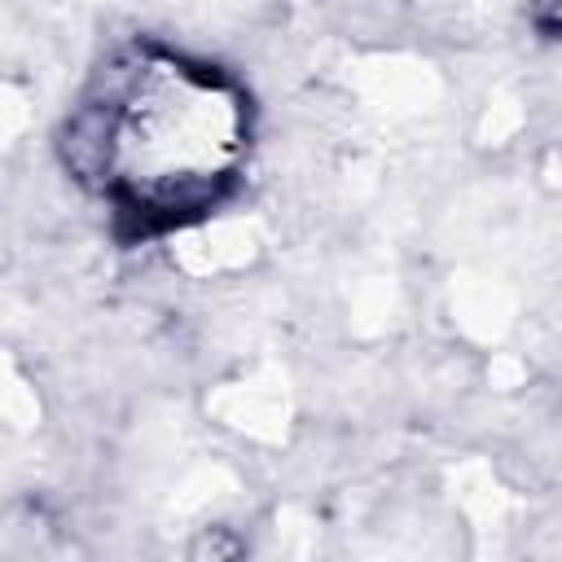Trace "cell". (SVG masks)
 Instances as JSON below:
<instances>
[{
	"label": "cell",
	"mask_w": 562,
	"mask_h": 562,
	"mask_svg": "<svg viewBox=\"0 0 562 562\" xmlns=\"http://www.w3.org/2000/svg\"><path fill=\"white\" fill-rule=\"evenodd\" d=\"M250 149V105L220 70L154 44L114 53L66 127V162L140 224H176L228 193Z\"/></svg>",
	"instance_id": "1"
},
{
	"label": "cell",
	"mask_w": 562,
	"mask_h": 562,
	"mask_svg": "<svg viewBox=\"0 0 562 562\" xmlns=\"http://www.w3.org/2000/svg\"><path fill=\"white\" fill-rule=\"evenodd\" d=\"M531 13H536L540 26H549V31L562 35V0H531Z\"/></svg>",
	"instance_id": "2"
}]
</instances>
